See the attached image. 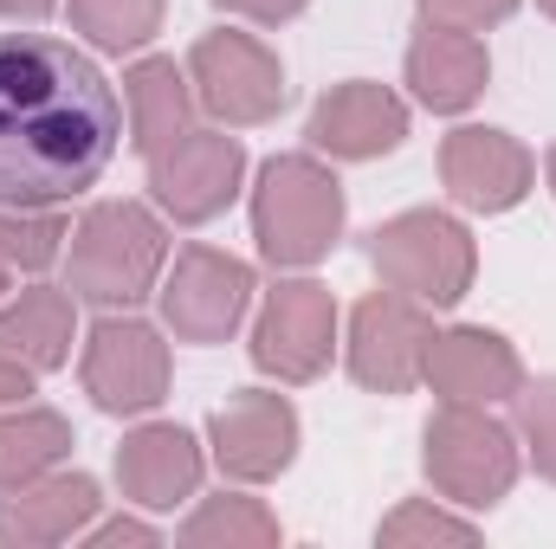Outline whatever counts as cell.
<instances>
[{
  "mask_svg": "<svg viewBox=\"0 0 556 549\" xmlns=\"http://www.w3.org/2000/svg\"><path fill=\"white\" fill-rule=\"evenodd\" d=\"M168 0H65L72 33H85L98 52H142L162 33Z\"/></svg>",
  "mask_w": 556,
  "mask_h": 549,
  "instance_id": "obj_23",
  "label": "cell"
},
{
  "mask_svg": "<svg viewBox=\"0 0 556 549\" xmlns=\"http://www.w3.org/2000/svg\"><path fill=\"white\" fill-rule=\"evenodd\" d=\"M337 349V297L317 278H285L278 291H266L260 323H253V362L260 375H273L285 388H304L330 369Z\"/></svg>",
  "mask_w": 556,
  "mask_h": 549,
  "instance_id": "obj_8",
  "label": "cell"
},
{
  "mask_svg": "<svg viewBox=\"0 0 556 549\" xmlns=\"http://www.w3.org/2000/svg\"><path fill=\"white\" fill-rule=\"evenodd\" d=\"M194 85H188V65L175 59H137L124 72V117H130V142H137L142 162H155L168 142H181L194 130Z\"/></svg>",
  "mask_w": 556,
  "mask_h": 549,
  "instance_id": "obj_19",
  "label": "cell"
},
{
  "mask_svg": "<svg viewBox=\"0 0 556 549\" xmlns=\"http://www.w3.org/2000/svg\"><path fill=\"white\" fill-rule=\"evenodd\" d=\"M343 181L317 155H273L253 188V240L273 272H311L343 240Z\"/></svg>",
  "mask_w": 556,
  "mask_h": 549,
  "instance_id": "obj_2",
  "label": "cell"
},
{
  "mask_svg": "<svg viewBox=\"0 0 556 549\" xmlns=\"http://www.w3.org/2000/svg\"><path fill=\"white\" fill-rule=\"evenodd\" d=\"M59 0H0V20H46Z\"/></svg>",
  "mask_w": 556,
  "mask_h": 549,
  "instance_id": "obj_31",
  "label": "cell"
},
{
  "mask_svg": "<svg viewBox=\"0 0 556 549\" xmlns=\"http://www.w3.org/2000/svg\"><path fill=\"white\" fill-rule=\"evenodd\" d=\"M420 382H427L440 401L492 408V401H511V395H518L525 362H518V349H511L498 330H485V323H453V330H433Z\"/></svg>",
  "mask_w": 556,
  "mask_h": 549,
  "instance_id": "obj_15",
  "label": "cell"
},
{
  "mask_svg": "<svg viewBox=\"0 0 556 549\" xmlns=\"http://www.w3.org/2000/svg\"><path fill=\"white\" fill-rule=\"evenodd\" d=\"M65 452H72V420H65V413L26 408V401L0 408V491H13V485L52 472Z\"/></svg>",
  "mask_w": 556,
  "mask_h": 549,
  "instance_id": "obj_21",
  "label": "cell"
},
{
  "mask_svg": "<svg viewBox=\"0 0 556 549\" xmlns=\"http://www.w3.org/2000/svg\"><path fill=\"white\" fill-rule=\"evenodd\" d=\"M544 175H551V194H556V149L544 155Z\"/></svg>",
  "mask_w": 556,
  "mask_h": 549,
  "instance_id": "obj_32",
  "label": "cell"
},
{
  "mask_svg": "<svg viewBox=\"0 0 556 549\" xmlns=\"http://www.w3.org/2000/svg\"><path fill=\"white\" fill-rule=\"evenodd\" d=\"M440 181L466 214H511L538 181V155L505 130L459 124L440 142Z\"/></svg>",
  "mask_w": 556,
  "mask_h": 549,
  "instance_id": "obj_13",
  "label": "cell"
},
{
  "mask_svg": "<svg viewBox=\"0 0 556 549\" xmlns=\"http://www.w3.org/2000/svg\"><path fill=\"white\" fill-rule=\"evenodd\" d=\"M285 531L260 498H240V491H220L207 498L188 524H181V544L188 549H273Z\"/></svg>",
  "mask_w": 556,
  "mask_h": 549,
  "instance_id": "obj_22",
  "label": "cell"
},
{
  "mask_svg": "<svg viewBox=\"0 0 556 549\" xmlns=\"http://www.w3.org/2000/svg\"><path fill=\"white\" fill-rule=\"evenodd\" d=\"M420 465H427V478L446 505L492 511L518 485V433L505 420H492V408L440 401L427 433H420Z\"/></svg>",
  "mask_w": 556,
  "mask_h": 549,
  "instance_id": "obj_4",
  "label": "cell"
},
{
  "mask_svg": "<svg viewBox=\"0 0 556 549\" xmlns=\"http://www.w3.org/2000/svg\"><path fill=\"white\" fill-rule=\"evenodd\" d=\"M0 297H7V272H0Z\"/></svg>",
  "mask_w": 556,
  "mask_h": 549,
  "instance_id": "obj_34",
  "label": "cell"
},
{
  "mask_svg": "<svg viewBox=\"0 0 556 549\" xmlns=\"http://www.w3.org/2000/svg\"><path fill=\"white\" fill-rule=\"evenodd\" d=\"M85 544L91 549H117V544H162V531L155 524H142V518H91V531H85Z\"/></svg>",
  "mask_w": 556,
  "mask_h": 549,
  "instance_id": "obj_28",
  "label": "cell"
},
{
  "mask_svg": "<svg viewBox=\"0 0 556 549\" xmlns=\"http://www.w3.org/2000/svg\"><path fill=\"white\" fill-rule=\"evenodd\" d=\"M188 85H194V104L227 124V130H253V124H273L285 111V65L266 39L253 33H201L194 52H188Z\"/></svg>",
  "mask_w": 556,
  "mask_h": 549,
  "instance_id": "obj_6",
  "label": "cell"
},
{
  "mask_svg": "<svg viewBox=\"0 0 556 549\" xmlns=\"http://www.w3.org/2000/svg\"><path fill=\"white\" fill-rule=\"evenodd\" d=\"M207 452L233 485H266L298 459V408L273 388H240L207 420Z\"/></svg>",
  "mask_w": 556,
  "mask_h": 549,
  "instance_id": "obj_12",
  "label": "cell"
},
{
  "mask_svg": "<svg viewBox=\"0 0 556 549\" xmlns=\"http://www.w3.org/2000/svg\"><path fill=\"white\" fill-rule=\"evenodd\" d=\"M168 266V233L142 201H98L72 227V297L98 310H130L155 297Z\"/></svg>",
  "mask_w": 556,
  "mask_h": 549,
  "instance_id": "obj_3",
  "label": "cell"
},
{
  "mask_svg": "<svg viewBox=\"0 0 556 549\" xmlns=\"http://www.w3.org/2000/svg\"><path fill=\"white\" fill-rule=\"evenodd\" d=\"M247 181V142L220 130H188L149 162V201L175 220V227H207L233 207Z\"/></svg>",
  "mask_w": 556,
  "mask_h": 549,
  "instance_id": "obj_9",
  "label": "cell"
},
{
  "mask_svg": "<svg viewBox=\"0 0 556 549\" xmlns=\"http://www.w3.org/2000/svg\"><path fill=\"white\" fill-rule=\"evenodd\" d=\"M98 478L91 472H39L0 498V544L7 549H52L91 531L98 518Z\"/></svg>",
  "mask_w": 556,
  "mask_h": 549,
  "instance_id": "obj_17",
  "label": "cell"
},
{
  "mask_svg": "<svg viewBox=\"0 0 556 549\" xmlns=\"http://www.w3.org/2000/svg\"><path fill=\"white\" fill-rule=\"evenodd\" d=\"M420 20L433 26H459V33H485V26H505L518 13V0H415Z\"/></svg>",
  "mask_w": 556,
  "mask_h": 549,
  "instance_id": "obj_27",
  "label": "cell"
},
{
  "mask_svg": "<svg viewBox=\"0 0 556 549\" xmlns=\"http://www.w3.org/2000/svg\"><path fill=\"white\" fill-rule=\"evenodd\" d=\"M85 395L104 413H155L168 401V343L155 323L111 310L85 336Z\"/></svg>",
  "mask_w": 556,
  "mask_h": 549,
  "instance_id": "obj_10",
  "label": "cell"
},
{
  "mask_svg": "<svg viewBox=\"0 0 556 549\" xmlns=\"http://www.w3.org/2000/svg\"><path fill=\"white\" fill-rule=\"evenodd\" d=\"M72 227L59 207H7L0 201V272H46L65 253Z\"/></svg>",
  "mask_w": 556,
  "mask_h": 549,
  "instance_id": "obj_24",
  "label": "cell"
},
{
  "mask_svg": "<svg viewBox=\"0 0 556 549\" xmlns=\"http://www.w3.org/2000/svg\"><path fill=\"white\" fill-rule=\"evenodd\" d=\"M472 537H479V524H472V518L440 511L433 498H408V505H395V511L376 524V544H389V549H408V544H472Z\"/></svg>",
  "mask_w": 556,
  "mask_h": 549,
  "instance_id": "obj_25",
  "label": "cell"
},
{
  "mask_svg": "<svg viewBox=\"0 0 556 549\" xmlns=\"http://www.w3.org/2000/svg\"><path fill=\"white\" fill-rule=\"evenodd\" d=\"M369 266L382 272L389 291L415 297L427 310H453L466 291H472V272H479V246L472 233L440 214V207H408L395 220H382L369 233Z\"/></svg>",
  "mask_w": 556,
  "mask_h": 549,
  "instance_id": "obj_5",
  "label": "cell"
},
{
  "mask_svg": "<svg viewBox=\"0 0 556 549\" xmlns=\"http://www.w3.org/2000/svg\"><path fill=\"white\" fill-rule=\"evenodd\" d=\"M304 137H311L317 155H330V162H376V155L402 149V137H408V104L389 85L350 78V85H330L311 104Z\"/></svg>",
  "mask_w": 556,
  "mask_h": 549,
  "instance_id": "obj_14",
  "label": "cell"
},
{
  "mask_svg": "<svg viewBox=\"0 0 556 549\" xmlns=\"http://www.w3.org/2000/svg\"><path fill=\"white\" fill-rule=\"evenodd\" d=\"M220 13H240V20H260V26H285V20H298L311 0H214Z\"/></svg>",
  "mask_w": 556,
  "mask_h": 549,
  "instance_id": "obj_29",
  "label": "cell"
},
{
  "mask_svg": "<svg viewBox=\"0 0 556 549\" xmlns=\"http://www.w3.org/2000/svg\"><path fill=\"white\" fill-rule=\"evenodd\" d=\"M511 408H518V439H525V459L538 465V478H551V485H556V375L518 382Z\"/></svg>",
  "mask_w": 556,
  "mask_h": 549,
  "instance_id": "obj_26",
  "label": "cell"
},
{
  "mask_svg": "<svg viewBox=\"0 0 556 549\" xmlns=\"http://www.w3.org/2000/svg\"><path fill=\"white\" fill-rule=\"evenodd\" d=\"M26 395H33V369L13 362V356H0V408H13V401H26Z\"/></svg>",
  "mask_w": 556,
  "mask_h": 549,
  "instance_id": "obj_30",
  "label": "cell"
},
{
  "mask_svg": "<svg viewBox=\"0 0 556 549\" xmlns=\"http://www.w3.org/2000/svg\"><path fill=\"white\" fill-rule=\"evenodd\" d=\"M408 91H415L420 111L433 117H459L485 98L492 85V59H485V39L479 33H459V26H420L415 46H408Z\"/></svg>",
  "mask_w": 556,
  "mask_h": 549,
  "instance_id": "obj_18",
  "label": "cell"
},
{
  "mask_svg": "<svg viewBox=\"0 0 556 549\" xmlns=\"http://www.w3.org/2000/svg\"><path fill=\"white\" fill-rule=\"evenodd\" d=\"M155 304L175 343H227L253 304V266L214 246H181L155 284Z\"/></svg>",
  "mask_w": 556,
  "mask_h": 549,
  "instance_id": "obj_7",
  "label": "cell"
},
{
  "mask_svg": "<svg viewBox=\"0 0 556 549\" xmlns=\"http://www.w3.org/2000/svg\"><path fill=\"white\" fill-rule=\"evenodd\" d=\"M124 98L65 39L0 33V201L65 207L111 168Z\"/></svg>",
  "mask_w": 556,
  "mask_h": 549,
  "instance_id": "obj_1",
  "label": "cell"
},
{
  "mask_svg": "<svg viewBox=\"0 0 556 549\" xmlns=\"http://www.w3.org/2000/svg\"><path fill=\"white\" fill-rule=\"evenodd\" d=\"M201 472H207V452L175 420H149L137 433H124V446H117V485H124V498L142 505V511L188 505L201 491Z\"/></svg>",
  "mask_w": 556,
  "mask_h": 549,
  "instance_id": "obj_16",
  "label": "cell"
},
{
  "mask_svg": "<svg viewBox=\"0 0 556 549\" xmlns=\"http://www.w3.org/2000/svg\"><path fill=\"white\" fill-rule=\"evenodd\" d=\"M427 343H433V317L427 304L402 291H369L350 310V336H343V362L369 395H408L427 369Z\"/></svg>",
  "mask_w": 556,
  "mask_h": 549,
  "instance_id": "obj_11",
  "label": "cell"
},
{
  "mask_svg": "<svg viewBox=\"0 0 556 549\" xmlns=\"http://www.w3.org/2000/svg\"><path fill=\"white\" fill-rule=\"evenodd\" d=\"M72 336H78V310H72V284H33L20 297H0V356L26 362L33 375H52L72 362Z\"/></svg>",
  "mask_w": 556,
  "mask_h": 549,
  "instance_id": "obj_20",
  "label": "cell"
},
{
  "mask_svg": "<svg viewBox=\"0 0 556 549\" xmlns=\"http://www.w3.org/2000/svg\"><path fill=\"white\" fill-rule=\"evenodd\" d=\"M538 7H544V13H551V20H556V0H538Z\"/></svg>",
  "mask_w": 556,
  "mask_h": 549,
  "instance_id": "obj_33",
  "label": "cell"
}]
</instances>
